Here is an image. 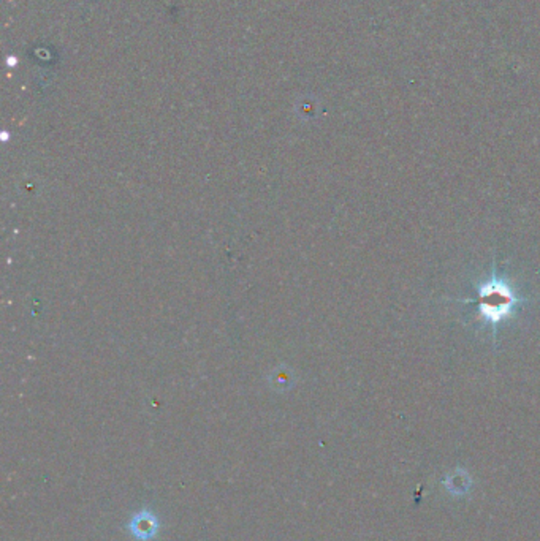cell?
<instances>
[{
    "mask_svg": "<svg viewBox=\"0 0 540 541\" xmlns=\"http://www.w3.org/2000/svg\"><path fill=\"white\" fill-rule=\"evenodd\" d=\"M517 304V298L510 291L506 283L499 280L486 282L480 287L478 293V306L483 315L493 323H497L504 317L508 315Z\"/></svg>",
    "mask_w": 540,
    "mask_h": 541,
    "instance_id": "1",
    "label": "cell"
},
{
    "mask_svg": "<svg viewBox=\"0 0 540 541\" xmlns=\"http://www.w3.org/2000/svg\"><path fill=\"white\" fill-rule=\"evenodd\" d=\"M132 532L137 535L138 538L141 540H148L152 537L154 530L157 529V524L154 522V518L152 516H148V518H143V514H140V519H135V521L132 522Z\"/></svg>",
    "mask_w": 540,
    "mask_h": 541,
    "instance_id": "2",
    "label": "cell"
}]
</instances>
